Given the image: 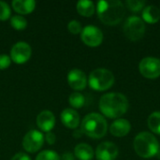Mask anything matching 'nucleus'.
<instances>
[{"mask_svg": "<svg viewBox=\"0 0 160 160\" xmlns=\"http://www.w3.org/2000/svg\"><path fill=\"white\" fill-rule=\"evenodd\" d=\"M99 110L109 118H119L128 110V100L121 93H107L99 99Z\"/></svg>", "mask_w": 160, "mask_h": 160, "instance_id": "nucleus-1", "label": "nucleus"}, {"mask_svg": "<svg viewBox=\"0 0 160 160\" xmlns=\"http://www.w3.org/2000/svg\"><path fill=\"white\" fill-rule=\"evenodd\" d=\"M97 12L99 20L107 25H116L126 14L124 4L119 0H101L98 2Z\"/></svg>", "mask_w": 160, "mask_h": 160, "instance_id": "nucleus-2", "label": "nucleus"}, {"mask_svg": "<svg viewBox=\"0 0 160 160\" xmlns=\"http://www.w3.org/2000/svg\"><path fill=\"white\" fill-rule=\"evenodd\" d=\"M81 129L89 138L101 139L108 131V124L103 115L98 112H91L82 119Z\"/></svg>", "mask_w": 160, "mask_h": 160, "instance_id": "nucleus-3", "label": "nucleus"}, {"mask_svg": "<svg viewBox=\"0 0 160 160\" xmlns=\"http://www.w3.org/2000/svg\"><path fill=\"white\" fill-rule=\"evenodd\" d=\"M136 154L142 158H151L157 156L160 148L158 139L150 132L139 133L133 142Z\"/></svg>", "mask_w": 160, "mask_h": 160, "instance_id": "nucleus-4", "label": "nucleus"}, {"mask_svg": "<svg viewBox=\"0 0 160 160\" xmlns=\"http://www.w3.org/2000/svg\"><path fill=\"white\" fill-rule=\"evenodd\" d=\"M114 80V75L112 71L100 68L94 69L90 73L87 82L93 90L103 92L113 85Z\"/></svg>", "mask_w": 160, "mask_h": 160, "instance_id": "nucleus-5", "label": "nucleus"}, {"mask_svg": "<svg viewBox=\"0 0 160 160\" xmlns=\"http://www.w3.org/2000/svg\"><path fill=\"white\" fill-rule=\"evenodd\" d=\"M125 36L132 41L141 39L145 34V23L143 20L138 16L128 17L123 26Z\"/></svg>", "mask_w": 160, "mask_h": 160, "instance_id": "nucleus-6", "label": "nucleus"}, {"mask_svg": "<svg viewBox=\"0 0 160 160\" xmlns=\"http://www.w3.org/2000/svg\"><path fill=\"white\" fill-rule=\"evenodd\" d=\"M44 141L45 138L40 131L37 129H32L24 135L22 144L26 152L36 153L43 146Z\"/></svg>", "mask_w": 160, "mask_h": 160, "instance_id": "nucleus-7", "label": "nucleus"}, {"mask_svg": "<svg viewBox=\"0 0 160 160\" xmlns=\"http://www.w3.org/2000/svg\"><path fill=\"white\" fill-rule=\"evenodd\" d=\"M141 74L147 79H157L160 76V59L157 57H145L139 64Z\"/></svg>", "mask_w": 160, "mask_h": 160, "instance_id": "nucleus-8", "label": "nucleus"}, {"mask_svg": "<svg viewBox=\"0 0 160 160\" xmlns=\"http://www.w3.org/2000/svg\"><path fill=\"white\" fill-rule=\"evenodd\" d=\"M81 39L88 47H98L103 41V33L95 25H87L82 30Z\"/></svg>", "mask_w": 160, "mask_h": 160, "instance_id": "nucleus-9", "label": "nucleus"}, {"mask_svg": "<svg viewBox=\"0 0 160 160\" xmlns=\"http://www.w3.org/2000/svg\"><path fill=\"white\" fill-rule=\"evenodd\" d=\"M31 54V46L24 41H19L15 43L10 50V59L18 65L26 63L30 59Z\"/></svg>", "mask_w": 160, "mask_h": 160, "instance_id": "nucleus-10", "label": "nucleus"}, {"mask_svg": "<svg viewBox=\"0 0 160 160\" xmlns=\"http://www.w3.org/2000/svg\"><path fill=\"white\" fill-rule=\"evenodd\" d=\"M95 154L98 160H115L118 157L119 150L113 142H104L98 145Z\"/></svg>", "mask_w": 160, "mask_h": 160, "instance_id": "nucleus-11", "label": "nucleus"}, {"mask_svg": "<svg viewBox=\"0 0 160 160\" xmlns=\"http://www.w3.org/2000/svg\"><path fill=\"white\" fill-rule=\"evenodd\" d=\"M68 85L73 89L77 91L83 90L87 85V78L85 73L78 68L71 69L67 77Z\"/></svg>", "mask_w": 160, "mask_h": 160, "instance_id": "nucleus-12", "label": "nucleus"}, {"mask_svg": "<svg viewBox=\"0 0 160 160\" xmlns=\"http://www.w3.org/2000/svg\"><path fill=\"white\" fill-rule=\"evenodd\" d=\"M37 126L43 132H51V130L55 126L54 114L49 110L40 112L37 116Z\"/></svg>", "mask_w": 160, "mask_h": 160, "instance_id": "nucleus-13", "label": "nucleus"}, {"mask_svg": "<svg viewBox=\"0 0 160 160\" xmlns=\"http://www.w3.org/2000/svg\"><path fill=\"white\" fill-rule=\"evenodd\" d=\"M62 124L70 129H77L80 125V115L79 113L70 108L65 109L60 115Z\"/></svg>", "mask_w": 160, "mask_h": 160, "instance_id": "nucleus-14", "label": "nucleus"}, {"mask_svg": "<svg viewBox=\"0 0 160 160\" xmlns=\"http://www.w3.org/2000/svg\"><path fill=\"white\" fill-rule=\"evenodd\" d=\"M131 129V124L128 120L119 118L112 123L110 126V133L117 138L127 136Z\"/></svg>", "mask_w": 160, "mask_h": 160, "instance_id": "nucleus-15", "label": "nucleus"}, {"mask_svg": "<svg viewBox=\"0 0 160 160\" xmlns=\"http://www.w3.org/2000/svg\"><path fill=\"white\" fill-rule=\"evenodd\" d=\"M11 5L13 9L21 15L29 14L36 8V2L34 0H14Z\"/></svg>", "mask_w": 160, "mask_h": 160, "instance_id": "nucleus-16", "label": "nucleus"}, {"mask_svg": "<svg viewBox=\"0 0 160 160\" xmlns=\"http://www.w3.org/2000/svg\"><path fill=\"white\" fill-rule=\"evenodd\" d=\"M142 20L150 24L157 23L160 20V9L155 5L144 7L142 10Z\"/></svg>", "mask_w": 160, "mask_h": 160, "instance_id": "nucleus-17", "label": "nucleus"}, {"mask_svg": "<svg viewBox=\"0 0 160 160\" xmlns=\"http://www.w3.org/2000/svg\"><path fill=\"white\" fill-rule=\"evenodd\" d=\"M74 156L79 160H92L94 150L87 143H79L74 148Z\"/></svg>", "mask_w": 160, "mask_h": 160, "instance_id": "nucleus-18", "label": "nucleus"}, {"mask_svg": "<svg viewBox=\"0 0 160 160\" xmlns=\"http://www.w3.org/2000/svg\"><path fill=\"white\" fill-rule=\"evenodd\" d=\"M77 11L80 15L83 17H91L96 11V7L94 2L88 0H81L77 3L76 6Z\"/></svg>", "mask_w": 160, "mask_h": 160, "instance_id": "nucleus-19", "label": "nucleus"}, {"mask_svg": "<svg viewBox=\"0 0 160 160\" xmlns=\"http://www.w3.org/2000/svg\"><path fill=\"white\" fill-rule=\"evenodd\" d=\"M147 125L153 133L160 135V112H154L149 115Z\"/></svg>", "mask_w": 160, "mask_h": 160, "instance_id": "nucleus-20", "label": "nucleus"}, {"mask_svg": "<svg viewBox=\"0 0 160 160\" xmlns=\"http://www.w3.org/2000/svg\"><path fill=\"white\" fill-rule=\"evenodd\" d=\"M68 102L70 106L74 109H81L85 104V98L82 94L79 92L72 93L68 98Z\"/></svg>", "mask_w": 160, "mask_h": 160, "instance_id": "nucleus-21", "label": "nucleus"}, {"mask_svg": "<svg viewBox=\"0 0 160 160\" xmlns=\"http://www.w3.org/2000/svg\"><path fill=\"white\" fill-rule=\"evenodd\" d=\"M10 24L12 26L13 29L18 30V31H22L24 30L27 26V21L26 19L22 16V15H15L12 16L10 19Z\"/></svg>", "mask_w": 160, "mask_h": 160, "instance_id": "nucleus-22", "label": "nucleus"}, {"mask_svg": "<svg viewBox=\"0 0 160 160\" xmlns=\"http://www.w3.org/2000/svg\"><path fill=\"white\" fill-rule=\"evenodd\" d=\"M145 4H146V2L143 0H128V1H126L127 8H128V9L133 12L141 11L142 8H144Z\"/></svg>", "mask_w": 160, "mask_h": 160, "instance_id": "nucleus-23", "label": "nucleus"}, {"mask_svg": "<svg viewBox=\"0 0 160 160\" xmlns=\"http://www.w3.org/2000/svg\"><path fill=\"white\" fill-rule=\"evenodd\" d=\"M36 160H60L59 155L52 150H45L40 152L38 157L36 158Z\"/></svg>", "mask_w": 160, "mask_h": 160, "instance_id": "nucleus-24", "label": "nucleus"}, {"mask_svg": "<svg viewBox=\"0 0 160 160\" xmlns=\"http://www.w3.org/2000/svg\"><path fill=\"white\" fill-rule=\"evenodd\" d=\"M11 15V10L8 3L0 1V21H7Z\"/></svg>", "mask_w": 160, "mask_h": 160, "instance_id": "nucleus-25", "label": "nucleus"}, {"mask_svg": "<svg viewBox=\"0 0 160 160\" xmlns=\"http://www.w3.org/2000/svg\"><path fill=\"white\" fill-rule=\"evenodd\" d=\"M68 30L71 33V34H74V35H77V34H81L82 33V24L79 21L77 20H72L70 21L68 23Z\"/></svg>", "mask_w": 160, "mask_h": 160, "instance_id": "nucleus-26", "label": "nucleus"}, {"mask_svg": "<svg viewBox=\"0 0 160 160\" xmlns=\"http://www.w3.org/2000/svg\"><path fill=\"white\" fill-rule=\"evenodd\" d=\"M11 64L10 56L7 54H0V69H7Z\"/></svg>", "mask_w": 160, "mask_h": 160, "instance_id": "nucleus-27", "label": "nucleus"}, {"mask_svg": "<svg viewBox=\"0 0 160 160\" xmlns=\"http://www.w3.org/2000/svg\"><path fill=\"white\" fill-rule=\"evenodd\" d=\"M45 141H46V142L48 143V144H50V145H52V144H54L55 143V141H56V137H55V135H54V133H52V132H48L46 135H45Z\"/></svg>", "mask_w": 160, "mask_h": 160, "instance_id": "nucleus-28", "label": "nucleus"}, {"mask_svg": "<svg viewBox=\"0 0 160 160\" xmlns=\"http://www.w3.org/2000/svg\"><path fill=\"white\" fill-rule=\"evenodd\" d=\"M11 160H31V158L24 153H18L12 157Z\"/></svg>", "mask_w": 160, "mask_h": 160, "instance_id": "nucleus-29", "label": "nucleus"}, {"mask_svg": "<svg viewBox=\"0 0 160 160\" xmlns=\"http://www.w3.org/2000/svg\"><path fill=\"white\" fill-rule=\"evenodd\" d=\"M62 160H75V156L71 153H65L62 156Z\"/></svg>", "mask_w": 160, "mask_h": 160, "instance_id": "nucleus-30", "label": "nucleus"}, {"mask_svg": "<svg viewBox=\"0 0 160 160\" xmlns=\"http://www.w3.org/2000/svg\"><path fill=\"white\" fill-rule=\"evenodd\" d=\"M83 133H82V129H75V131L73 132V137L74 138H81L82 137V135Z\"/></svg>", "mask_w": 160, "mask_h": 160, "instance_id": "nucleus-31", "label": "nucleus"}]
</instances>
